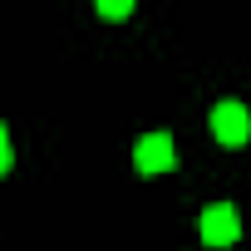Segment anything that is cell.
I'll use <instances>...</instances> for the list:
<instances>
[{
  "label": "cell",
  "instance_id": "cell-1",
  "mask_svg": "<svg viewBox=\"0 0 251 251\" xmlns=\"http://www.w3.org/2000/svg\"><path fill=\"white\" fill-rule=\"evenodd\" d=\"M212 133H217V143L222 148H241L246 138H251V113L241 108V103H217L212 108Z\"/></svg>",
  "mask_w": 251,
  "mask_h": 251
},
{
  "label": "cell",
  "instance_id": "cell-4",
  "mask_svg": "<svg viewBox=\"0 0 251 251\" xmlns=\"http://www.w3.org/2000/svg\"><path fill=\"white\" fill-rule=\"evenodd\" d=\"M99 15L103 20H123V15H133V0H94Z\"/></svg>",
  "mask_w": 251,
  "mask_h": 251
},
{
  "label": "cell",
  "instance_id": "cell-2",
  "mask_svg": "<svg viewBox=\"0 0 251 251\" xmlns=\"http://www.w3.org/2000/svg\"><path fill=\"white\" fill-rule=\"evenodd\" d=\"M236 236H241L236 207H226V202H212V207L202 212V241H207V246H231Z\"/></svg>",
  "mask_w": 251,
  "mask_h": 251
},
{
  "label": "cell",
  "instance_id": "cell-3",
  "mask_svg": "<svg viewBox=\"0 0 251 251\" xmlns=\"http://www.w3.org/2000/svg\"><path fill=\"white\" fill-rule=\"evenodd\" d=\"M133 163H138V173H168V168L177 163L173 138H168V133H143L138 148H133Z\"/></svg>",
  "mask_w": 251,
  "mask_h": 251
},
{
  "label": "cell",
  "instance_id": "cell-5",
  "mask_svg": "<svg viewBox=\"0 0 251 251\" xmlns=\"http://www.w3.org/2000/svg\"><path fill=\"white\" fill-rule=\"evenodd\" d=\"M10 168V133H5V123H0V173Z\"/></svg>",
  "mask_w": 251,
  "mask_h": 251
}]
</instances>
